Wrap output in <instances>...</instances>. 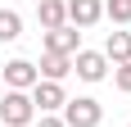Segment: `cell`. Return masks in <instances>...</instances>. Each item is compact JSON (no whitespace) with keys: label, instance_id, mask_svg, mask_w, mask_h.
<instances>
[{"label":"cell","instance_id":"1","mask_svg":"<svg viewBox=\"0 0 131 127\" xmlns=\"http://www.w3.org/2000/svg\"><path fill=\"white\" fill-rule=\"evenodd\" d=\"M59 118H63V127H100L104 123V104L95 95H68Z\"/></svg>","mask_w":131,"mask_h":127},{"label":"cell","instance_id":"2","mask_svg":"<svg viewBox=\"0 0 131 127\" xmlns=\"http://www.w3.org/2000/svg\"><path fill=\"white\" fill-rule=\"evenodd\" d=\"M32 123H36L32 95L27 91H5V100H0V127H32Z\"/></svg>","mask_w":131,"mask_h":127},{"label":"cell","instance_id":"3","mask_svg":"<svg viewBox=\"0 0 131 127\" xmlns=\"http://www.w3.org/2000/svg\"><path fill=\"white\" fill-rule=\"evenodd\" d=\"M0 82H5V91H32L41 77H36V63L32 59H9L0 68Z\"/></svg>","mask_w":131,"mask_h":127},{"label":"cell","instance_id":"4","mask_svg":"<svg viewBox=\"0 0 131 127\" xmlns=\"http://www.w3.org/2000/svg\"><path fill=\"white\" fill-rule=\"evenodd\" d=\"M72 73H77L81 82H91V86H95V82H104V77H108V59H104L100 50H86V46H81V50L72 55Z\"/></svg>","mask_w":131,"mask_h":127},{"label":"cell","instance_id":"5","mask_svg":"<svg viewBox=\"0 0 131 127\" xmlns=\"http://www.w3.org/2000/svg\"><path fill=\"white\" fill-rule=\"evenodd\" d=\"M63 9H68V27L86 32L104 18V0H63Z\"/></svg>","mask_w":131,"mask_h":127},{"label":"cell","instance_id":"6","mask_svg":"<svg viewBox=\"0 0 131 127\" xmlns=\"http://www.w3.org/2000/svg\"><path fill=\"white\" fill-rule=\"evenodd\" d=\"M27 95H32V109H36V114H59V109H63V100H68L63 82H36Z\"/></svg>","mask_w":131,"mask_h":127},{"label":"cell","instance_id":"7","mask_svg":"<svg viewBox=\"0 0 131 127\" xmlns=\"http://www.w3.org/2000/svg\"><path fill=\"white\" fill-rule=\"evenodd\" d=\"M81 50V32L77 27H54V32H45V55H63V59H72V55Z\"/></svg>","mask_w":131,"mask_h":127},{"label":"cell","instance_id":"8","mask_svg":"<svg viewBox=\"0 0 131 127\" xmlns=\"http://www.w3.org/2000/svg\"><path fill=\"white\" fill-rule=\"evenodd\" d=\"M100 55L108 59V68L127 63V59H131V32H122V27H118V32H108V41H104V50H100Z\"/></svg>","mask_w":131,"mask_h":127},{"label":"cell","instance_id":"9","mask_svg":"<svg viewBox=\"0 0 131 127\" xmlns=\"http://www.w3.org/2000/svg\"><path fill=\"white\" fill-rule=\"evenodd\" d=\"M36 23H41V32H54V27H63V23H68L63 0H36Z\"/></svg>","mask_w":131,"mask_h":127},{"label":"cell","instance_id":"10","mask_svg":"<svg viewBox=\"0 0 131 127\" xmlns=\"http://www.w3.org/2000/svg\"><path fill=\"white\" fill-rule=\"evenodd\" d=\"M68 73H72V59H63V55H41V63H36L41 82H63Z\"/></svg>","mask_w":131,"mask_h":127},{"label":"cell","instance_id":"11","mask_svg":"<svg viewBox=\"0 0 131 127\" xmlns=\"http://www.w3.org/2000/svg\"><path fill=\"white\" fill-rule=\"evenodd\" d=\"M18 37H23V14L0 5V46H9V41H18Z\"/></svg>","mask_w":131,"mask_h":127},{"label":"cell","instance_id":"12","mask_svg":"<svg viewBox=\"0 0 131 127\" xmlns=\"http://www.w3.org/2000/svg\"><path fill=\"white\" fill-rule=\"evenodd\" d=\"M104 18L118 23V27H127L131 23V5H127V0H104Z\"/></svg>","mask_w":131,"mask_h":127},{"label":"cell","instance_id":"13","mask_svg":"<svg viewBox=\"0 0 131 127\" xmlns=\"http://www.w3.org/2000/svg\"><path fill=\"white\" fill-rule=\"evenodd\" d=\"M113 86H118V91H127V95H131V59L113 68Z\"/></svg>","mask_w":131,"mask_h":127},{"label":"cell","instance_id":"14","mask_svg":"<svg viewBox=\"0 0 131 127\" xmlns=\"http://www.w3.org/2000/svg\"><path fill=\"white\" fill-rule=\"evenodd\" d=\"M32 127H63V118H59V114H36Z\"/></svg>","mask_w":131,"mask_h":127},{"label":"cell","instance_id":"15","mask_svg":"<svg viewBox=\"0 0 131 127\" xmlns=\"http://www.w3.org/2000/svg\"><path fill=\"white\" fill-rule=\"evenodd\" d=\"M127 5H131V0H127Z\"/></svg>","mask_w":131,"mask_h":127},{"label":"cell","instance_id":"16","mask_svg":"<svg viewBox=\"0 0 131 127\" xmlns=\"http://www.w3.org/2000/svg\"><path fill=\"white\" fill-rule=\"evenodd\" d=\"M127 127H131V123H127Z\"/></svg>","mask_w":131,"mask_h":127}]
</instances>
